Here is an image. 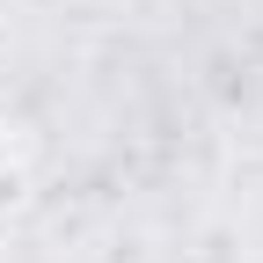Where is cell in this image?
<instances>
[{
	"label": "cell",
	"instance_id": "6da1fadb",
	"mask_svg": "<svg viewBox=\"0 0 263 263\" xmlns=\"http://www.w3.org/2000/svg\"><path fill=\"white\" fill-rule=\"evenodd\" d=\"M22 197H29V176L8 161V168H0V212H8V205H22Z\"/></svg>",
	"mask_w": 263,
	"mask_h": 263
},
{
	"label": "cell",
	"instance_id": "7a4b0ae2",
	"mask_svg": "<svg viewBox=\"0 0 263 263\" xmlns=\"http://www.w3.org/2000/svg\"><path fill=\"white\" fill-rule=\"evenodd\" d=\"M8 161H15V146H8V124H0V168H8Z\"/></svg>",
	"mask_w": 263,
	"mask_h": 263
}]
</instances>
